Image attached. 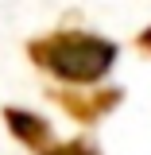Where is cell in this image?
<instances>
[{"label": "cell", "instance_id": "6da1fadb", "mask_svg": "<svg viewBox=\"0 0 151 155\" xmlns=\"http://www.w3.org/2000/svg\"><path fill=\"white\" fill-rule=\"evenodd\" d=\"M31 58H35L43 70L66 78V81H81V85H93L97 78L109 74L116 58V43L89 31H58L31 43Z\"/></svg>", "mask_w": 151, "mask_h": 155}, {"label": "cell", "instance_id": "7a4b0ae2", "mask_svg": "<svg viewBox=\"0 0 151 155\" xmlns=\"http://www.w3.org/2000/svg\"><path fill=\"white\" fill-rule=\"evenodd\" d=\"M8 124H12V132L31 147V151H51V124L47 120H39V116H31V113H19V109H8Z\"/></svg>", "mask_w": 151, "mask_h": 155}, {"label": "cell", "instance_id": "3957f363", "mask_svg": "<svg viewBox=\"0 0 151 155\" xmlns=\"http://www.w3.org/2000/svg\"><path fill=\"white\" fill-rule=\"evenodd\" d=\"M47 155H93V151H89V147H85L81 140H74V143H62V147H51Z\"/></svg>", "mask_w": 151, "mask_h": 155}, {"label": "cell", "instance_id": "277c9868", "mask_svg": "<svg viewBox=\"0 0 151 155\" xmlns=\"http://www.w3.org/2000/svg\"><path fill=\"white\" fill-rule=\"evenodd\" d=\"M140 47H143V51H151V27L143 31V35H140Z\"/></svg>", "mask_w": 151, "mask_h": 155}]
</instances>
